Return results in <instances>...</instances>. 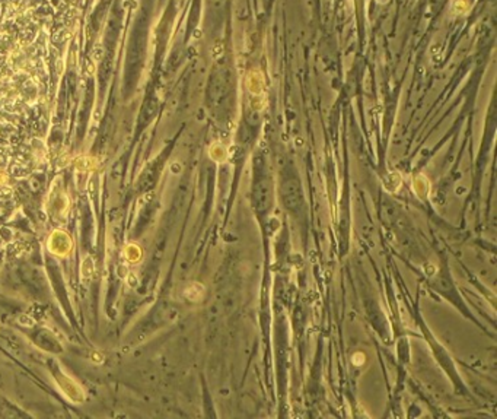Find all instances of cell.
I'll return each instance as SVG.
<instances>
[{"label": "cell", "instance_id": "1", "mask_svg": "<svg viewBox=\"0 0 497 419\" xmlns=\"http://www.w3.org/2000/svg\"><path fill=\"white\" fill-rule=\"evenodd\" d=\"M247 85H248V89L254 94V95H260V92L263 91V76L261 73L258 72H251L248 75V79H247Z\"/></svg>", "mask_w": 497, "mask_h": 419}]
</instances>
